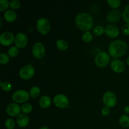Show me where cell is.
<instances>
[{"label":"cell","instance_id":"13","mask_svg":"<svg viewBox=\"0 0 129 129\" xmlns=\"http://www.w3.org/2000/svg\"><path fill=\"white\" fill-rule=\"evenodd\" d=\"M111 68L117 73H123L125 69V65L122 60L120 59H114L111 62Z\"/></svg>","mask_w":129,"mask_h":129},{"label":"cell","instance_id":"8","mask_svg":"<svg viewBox=\"0 0 129 129\" xmlns=\"http://www.w3.org/2000/svg\"><path fill=\"white\" fill-rule=\"evenodd\" d=\"M54 105L59 108H64L69 105V99L68 97L63 94H57L54 98Z\"/></svg>","mask_w":129,"mask_h":129},{"label":"cell","instance_id":"1","mask_svg":"<svg viewBox=\"0 0 129 129\" xmlns=\"http://www.w3.org/2000/svg\"><path fill=\"white\" fill-rule=\"evenodd\" d=\"M128 50V46L126 42L121 40H113L110 44L108 47V53L110 56L112 57H121L127 53Z\"/></svg>","mask_w":129,"mask_h":129},{"label":"cell","instance_id":"21","mask_svg":"<svg viewBox=\"0 0 129 129\" xmlns=\"http://www.w3.org/2000/svg\"><path fill=\"white\" fill-rule=\"evenodd\" d=\"M30 96L31 98H37L40 94V89L38 86H34L30 89Z\"/></svg>","mask_w":129,"mask_h":129},{"label":"cell","instance_id":"23","mask_svg":"<svg viewBox=\"0 0 129 129\" xmlns=\"http://www.w3.org/2000/svg\"><path fill=\"white\" fill-rule=\"evenodd\" d=\"M19 54V48L16 46H12L9 49L8 55L11 57H15Z\"/></svg>","mask_w":129,"mask_h":129},{"label":"cell","instance_id":"5","mask_svg":"<svg viewBox=\"0 0 129 129\" xmlns=\"http://www.w3.org/2000/svg\"><path fill=\"white\" fill-rule=\"evenodd\" d=\"M30 97L28 92L24 89H19L13 93L12 95V99L15 103H25Z\"/></svg>","mask_w":129,"mask_h":129},{"label":"cell","instance_id":"19","mask_svg":"<svg viewBox=\"0 0 129 129\" xmlns=\"http://www.w3.org/2000/svg\"><path fill=\"white\" fill-rule=\"evenodd\" d=\"M119 123L124 128L129 127V117L127 115H122L119 118Z\"/></svg>","mask_w":129,"mask_h":129},{"label":"cell","instance_id":"30","mask_svg":"<svg viewBox=\"0 0 129 129\" xmlns=\"http://www.w3.org/2000/svg\"><path fill=\"white\" fill-rule=\"evenodd\" d=\"M10 60V56L5 53L0 54V62L2 64H6Z\"/></svg>","mask_w":129,"mask_h":129},{"label":"cell","instance_id":"32","mask_svg":"<svg viewBox=\"0 0 129 129\" xmlns=\"http://www.w3.org/2000/svg\"><path fill=\"white\" fill-rule=\"evenodd\" d=\"M10 6L12 9L16 10L21 6V3L18 0H11L10 1Z\"/></svg>","mask_w":129,"mask_h":129},{"label":"cell","instance_id":"31","mask_svg":"<svg viewBox=\"0 0 129 129\" xmlns=\"http://www.w3.org/2000/svg\"><path fill=\"white\" fill-rule=\"evenodd\" d=\"M10 6V1L8 0H0V11H3Z\"/></svg>","mask_w":129,"mask_h":129},{"label":"cell","instance_id":"2","mask_svg":"<svg viewBox=\"0 0 129 129\" xmlns=\"http://www.w3.org/2000/svg\"><path fill=\"white\" fill-rule=\"evenodd\" d=\"M93 17L87 13H81L76 17V24L77 26L84 32L89 31L93 27Z\"/></svg>","mask_w":129,"mask_h":129},{"label":"cell","instance_id":"34","mask_svg":"<svg viewBox=\"0 0 129 129\" xmlns=\"http://www.w3.org/2000/svg\"><path fill=\"white\" fill-rule=\"evenodd\" d=\"M101 112H102V114L103 116H105L106 117V116H108L110 114V109L109 107H104L102 109Z\"/></svg>","mask_w":129,"mask_h":129},{"label":"cell","instance_id":"16","mask_svg":"<svg viewBox=\"0 0 129 129\" xmlns=\"http://www.w3.org/2000/svg\"><path fill=\"white\" fill-rule=\"evenodd\" d=\"M30 118L25 113H20L16 118V123L20 127H26L28 125Z\"/></svg>","mask_w":129,"mask_h":129},{"label":"cell","instance_id":"37","mask_svg":"<svg viewBox=\"0 0 129 129\" xmlns=\"http://www.w3.org/2000/svg\"><path fill=\"white\" fill-rule=\"evenodd\" d=\"M127 65L129 66V56L127 57Z\"/></svg>","mask_w":129,"mask_h":129},{"label":"cell","instance_id":"20","mask_svg":"<svg viewBox=\"0 0 129 129\" xmlns=\"http://www.w3.org/2000/svg\"><path fill=\"white\" fill-rule=\"evenodd\" d=\"M57 47L59 50H62V51H64V50H67L68 48V44L66 40H62V39H59L56 42Z\"/></svg>","mask_w":129,"mask_h":129},{"label":"cell","instance_id":"4","mask_svg":"<svg viewBox=\"0 0 129 129\" xmlns=\"http://www.w3.org/2000/svg\"><path fill=\"white\" fill-rule=\"evenodd\" d=\"M37 28L38 31L42 35L48 34L50 30V23L49 20L45 18H40L37 21Z\"/></svg>","mask_w":129,"mask_h":129},{"label":"cell","instance_id":"27","mask_svg":"<svg viewBox=\"0 0 129 129\" xmlns=\"http://www.w3.org/2000/svg\"><path fill=\"white\" fill-rule=\"evenodd\" d=\"M5 125L7 129H14L15 127V122L12 118H8L5 121Z\"/></svg>","mask_w":129,"mask_h":129},{"label":"cell","instance_id":"33","mask_svg":"<svg viewBox=\"0 0 129 129\" xmlns=\"http://www.w3.org/2000/svg\"><path fill=\"white\" fill-rule=\"evenodd\" d=\"M122 33L125 35H129V23H125L122 28Z\"/></svg>","mask_w":129,"mask_h":129},{"label":"cell","instance_id":"26","mask_svg":"<svg viewBox=\"0 0 129 129\" xmlns=\"http://www.w3.org/2000/svg\"><path fill=\"white\" fill-rule=\"evenodd\" d=\"M122 17L127 23H129V5L125 7L124 10L122 13Z\"/></svg>","mask_w":129,"mask_h":129},{"label":"cell","instance_id":"17","mask_svg":"<svg viewBox=\"0 0 129 129\" xmlns=\"http://www.w3.org/2000/svg\"><path fill=\"white\" fill-rule=\"evenodd\" d=\"M51 98L47 95H44L41 96L39 101V106L42 108H49L51 105Z\"/></svg>","mask_w":129,"mask_h":129},{"label":"cell","instance_id":"25","mask_svg":"<svg viewBox=\"0 0 129 129\" xmlns=\"http://www.w3.org/2000/svg\"><path fill=\"white\" fill-rule=\"evenodd\" d=\"M93 31L94 35L97 36H101L105 33V28L101 25H96L94 27Z\"/></svg>","mask_w":129,"mask_h":129},{"label":"cell","instance_id":"29","mask_svg":"<svg viewBox=\"0 0 129 129\" xmlns=\"http://www.w3.org/2000/svg\"><path fill=\"white\" fill-rule=\"evenodd\" d=\"M107 3L110 7L116 9L119 7L120 5H121V1L120 0H108Z\"/></svg>","mask_w":129,"mask_h":129},{"label":"cell","instance_id":"3","mask_svg":"<svg viewBox=\"0 0 129 129\" xmlns=\"http://www.w3.org/2000/svg\"><path fill=\"white\" fill-rule=\"evenodd\" d=\"M110 56L105 51L100 52L96 54L94 58V63L99 68H105L110 62Z\"/></svg>","mask_w":129,"mask_h":129},{"label":"cell","instance_id":"7","mask_svg":"<svg viewBox=\"0 0 129 129\" xmlns=\"http://www.w3.org/2000/svg\"><path fill=\"white\" fill-rule=\"evenodd\" d=\"M35 69L31 64L23 67L19 72V76L23 79H29L35 74Z\"/></svg>","mask_w":129,"mask_h":129},{"label":"cell","instance_id":"14","mask_svg":"<svg viewBox=\"0 0 129 129\" xmlns=\"http://www.w3.org/2000/svg\"><path fill=\"white\" fill-rule=\"evenodd\" d=\"M105 33L109 37L115 38L119 35V28L116 25L110 24V25H107L105 28Z\"/></svg>","mask_w":129,"mask_h":129},{"label":"cell","instance_id":"9","mask_svg":"<svg viewBox=\"0 0 129 129\" xmlns=\"http://www.w3.org/2000/svg\"><path fill=\"white\" fill-rule=\"evenodd\" d=\"M15 36L11 31H5L0 35V43L4 46H8L15 42Z\"/></svg>","mask_w":129,"mask_h":129},{"label":"cell","instance_id":"6","mask_svg":"<svg viewBox=\"0 0 129 129\" xmlns=\"http://www.w3.org/2000/svg\"><path fill=\"white\" fill-rule=\"evenodd\" d=\"M103 102L105 107L112 108L117 104V96L113 92H105L103 96Z\"/></svg>","mask_w":129,"mask_h":129},{"label":"cell","instance_id":"35","mask_svg":"<svg viewBox=\"0 0 129 129\" xmlns=\"http://www.w3.org/2000/svg\"><path fill=\"white\" fill-rule=\"evenodd\" d=\"M124 112L126 114H129V105H127L125 107Z\"/></svg>","mask_w":129,"mask_h":129},{"label":"cell","instance_id":"11","mask_svg":"<svg viewBox=\"0 0 129 129\" xmlns=\"http://www.w3.org/2000/svg\"><path fill=\"white\" fill-rule=\"evenodd\" d=\"M15 46L18 48L25 47L28 44V37L24 33H18L16 34L15 39Z\"/></svg>","mask_w":129,"mask_h":129},{"label":"cell","instance_id":"15","mask_svg":"<svg viewBox=\"0 0 129 129\" xmlns=\"http://www.w3.org/2000/svg\"><path fill=\"white\" fill-rule=\"evenodd\" d=\"M121 18V14L117 9H114L108 12L107 14V19L109 22L116 23L120 20Z\"/></svg>","mask_w":129,"mask_h":129},{"label":"cell","instance_id":"36","mask_svg":"<svg viewBox=\"0 0 129 129\" xmlns=\"http://www.w3.org/2000/svg\"><path fill=\"white\" fill-rule=\"evenodd\" d=\"M39 129H49V128L47 127H46V126H44V127H41V128H40Z\"/></svg>","mask_w":129,"mask_h":129},{"label":"cell","instance_id":"24","mask_svg":"<svg viewBox=\"0 0 129 129\" xmlns=\"http://www.w3.org/2000/svg\"><path fill=\"white\" fill-rule=\"evenodd\" d=\"M1 88L4 91L8 92L12 89V84L8 81H5L1 82Z\"/></svg>","mask_w":129,"mask_h":129},{"label":"cell","instance_id":"22","mask_svg":"<svg viewBox=\"0 0 129 129\" xmlns=\"http://www.w3.org/2000/svg\"><path fill=\"white\" fill-rule=\"evenodd\" d=\"M21 111L23 112L25 114H27V113H30L33 109L32 105L30 103H25L21 105Z\"/></svg>","mask_w":129,"mask_h":129},{"label":"cell","instance_id":"12","mask_svg":"<svg viewBox=\"0 0 129 129\" xmlns=\"http://www.w3.org/2000/svg\"><path fill=\"white\" fill-rule=\"evenodd\" d=\"M21 111V107L16 103H11L6 107V112L10 116L13 117L18 116Z\"/></svg>","mask_w":129,"mask_h":129},{"label":"cell","instance_id":"28","mask_svg":"<svg viewBox=\"0 0 129 129\" xmlns=\"http://www.w3.org/2000/svg\"><path fill=\"white\" fill-rule=\"evenodd\" d=\"M82 39L85 42H90L93 40V35L89 31H86L82 35Z\"/></svg>","mask_w":129,"mask_h":129},{"label":"cell","instance_id":"10","mask_svg":"<svg viewBox=\"0 0 129 129\" xmlns=\"http://www.w3.org/2000/svg\"><path fill=\"white\" fill-rule=\"evenodd\" d=\"M45 53V47L41 42H37L33 45L32 54L34 57L37 59H40L44 56Z\"/></svg>","mask_w":129,"mask_h":129},{"label":"cell","instance_id":"18","mask_svg":"<svg viewBox=\"0 0 129 129\" xmlns=\"http://www.w3.org/2000/svg\"><path fill=\"white\" fill-rule=\"evenodd\" d=\"M17 17L16 12L13 10H8L4 13V18L8 22H13L15 21Z\"/></svg>","mask_w":129,"mask_h":129}]
</instances>
